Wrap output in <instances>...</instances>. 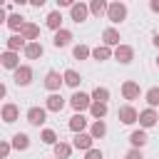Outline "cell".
I'll return each instance as SVG.
<instances>
[{
	"instance_id": "1",
	"label": "cell",
	"mask_w": 159,
	"mask_h": 159,
	"mask_svg": "<svg viewBox=\"0 0 159 159\" xmlns=\"http://www.w3.org/2000/svg\"><path fill=\"white\" fill-rule=\"evenodd\" d=\"M70 107L75 109V114H82L84 109H89L92 107V94H87V92H75L72 97H70Z\"/></svg>"
},
{
	"instance_id": "2",
	"label": "cell",
	"mask_w": 159,
	"mask_h": 159,
	"mask_svg": "<svg viewBox=\"0 0 159 159\" xmlns=\"http://www.w3.org/2000/svg\"><path fill=\"white\" fill-rule=\"evenodd\" d=\"M107 20L114 22V25L124 22V20H127V5H124V2H109V7H107Z\"/></svg>"
},
{
	"instance_id": "3",
	"label": "cell",
	"mask_w": 159,
	"mask_h": 159,
	"mask_svg": "<svg viewBox=\"0 0 159 159\" xmlns=\"http://www.w3.org/2000/svg\"><path fill=\"white\" fill-rule=\"evenodd\" d=\"M12 82H15L17 87H27V84L32 82V67H30V65H20V67L12 72Z\"/></svg>"
},
{
	"instance_id": "4",
	"label": "cell",
	"mask_w": 159,
	"mask_h": 159,
	"mask_svg": "<svg viewBox=\"0 0 159 159\" xmlns=\"http://www.w3.org/2000/svg\"><path fill=\"white\" fill-rule=\"evenodd\" d=\"M117 117H119L122 124H134V122H139V112H137L132 104H122V107L117 109Z\"/></svg>"
},
{
	"instance_id": "5",
	"label": "cell",
	"mask_w": 159,
	"mask_h": 159,
	"mask_svg": "<svg viewBox=\"0 0 159 159\" xmlns=\"http://www.w3.org/2000/svg\"><path fill=\"white\" fill-rule=\"evenodd\" d=\"M27 122H30L32 127L45 124V122H47V109H45V107H30V109H27Z\"/></svg>"
},
{
	"instance_id": "6",
	"label": "cell",
	"mask_w": 159,
	"mask_h": 159,
	"mask_svg": "<svg viewBox=\"0 0 159 159\" xmlns=\"http://www.w3.org/2000/svg\"><path fill=\"white\" fill-rule=\"evenodd\" d=\"M157 122H159V114H157V109L147 107V109H142V112H139V127H142V129H149V127H154Z\"/></svg>"
},
{
	"instance_id": "7",
	"label": "cell",
	"mask_w": 159,
	"mask_h": 159,
	"mask_svg": "<svg viewBox=\"0 0 159 159\" xmlns=\"http://www.w3.org/2000/svg\"><path fill=\"white\" fill-rule=\"evenodd\" d=\"M114 60H117L119 65H129V62L134 60V47H132V45H119V47L114 50Z\"/></svg>"
},
{
	"instance_id": "8",
	"label": "cell",
	"mask_w": 159,
	"mask_h": 159,
	"mask_svg": "<svg viewBox=\"0 0 159 159\" xmlns=\"http://www.w3.org/2000/svg\"><path fill=\"white\" fill-rule=\"evenodd\" d=\"M62 84H65V77H62L60 72H55V70H50V72L45 75V87H47V89H50L52 94H55V92H57V89H60Z\"/></svg>"
},
{
	"instance_id": "9",
	"label": "cell",
	"mask_w": 159,
	"mask_h": 159,
	"mask_svg": "<svg viewBox=\"0 0 159 159\" xmlns=\"http://www.w3.org/2000/svg\"><path fill=\"white\" fill-rule=\"evenodd\" d=\"M0 65H2L5 70H12V72H15V70L20 67V55H17V52H10V50H5V52L0 55Z\"/></svg>"
},
{
	"instance_id": "10",
	"label": "cell",
	"mask_w": 159,
	"mask_h": 159,
	"mask_svg": "<svg viewBox=\"0 0 159 159\" xmlns=\"http://www.w3.org/2000/svg\"><path fill=\"white\" fill-rule=\"evenodd\" d=\"M139 94H142L139 82H134V80L122 82V97H124V99H139Z\"/></svg>"
},
{
	"instance_id": "11",
	"label": "cell",
	"mask_w": 159,
	"mask_h": 159,
	"mask_svg": "<svg viewBox=\"0 0 159 159\" xmlns=\"http://www.w3.org/2000/svg\"><path fill=\"white\" fill-rule=\"evenodd\" d=\"M65 104H67V102H65V97H62L60 92H55V94H50V97L45 99V109H47V112H62Z\"/></svg>"
},
{
	"instance_id": "12",
	"label": "cell",
	"mask_w": 159,
	"mask_h": 159,
	"mask_svg": "<svg viewBox=\"0 0 159 159\" xmlns=\"http://www.w3.org/2000/svg\"><path fill=\"white\" fill-rule=\"evenodd\" d=\"M2 122L5 124H12V122H17V117H20V107L17 104H12V102H7V104H2Z\"/></svg>"
},
{
	"instance_id": "13",
	"label": "cell",
	"mask_w": 159,
	"mask_h": 159,
	"mask_svg": "<svg viewBox=\"0 0 159 159\" xmlns=\"http://www.w3.org/2000/svg\"><path fill=\"white\" fill-rule=\"evenodd\" d=\"M70 15H72L75 22H84L87 15H89V5H84V2H75V5L70 7Z\"/></svg>"
},
{
	"instance_id": "14",
	"label": "cell",
	"mask_w": 159,
	"mask_h": 159,
	"mask_svg": "<svg viewBox=\"0 0 159 159\" xmlns=\"http://www.w3.org/2000/svg\"><path fill=\"white\" fill-rule=\"evenodd\" d=\"M92 142H94V139H92V134H84V132H82V134H75L72 147H75V149H82V152H89V149H94V147H92Z\"/></svg>"
},
{
	"instance_id": "15",
	"label": "cell",
	"mask_w": 159,
	"mask_h": 159,
	"mask_svg": "<svg viewBox=\"0 0 159 159\" xmlns=\"http://www.w3.org/2000/svg\"><path fill=\"white\" fill-rule=\"evenodd\" d=\"M5 25H7L15 35H17V32H22V27L27 25V20H25L20 12H12V15H7V22H5Z\"/></svg>"
},
{
	"instance_id": "16",
	"label": "cell",
	"mask_w": 159,
	"mask_h": 159,
	"mask_svg": "<svg viewBox=\"0 0 159 159\" xmlns=\"http://www.w3.org/2000/svg\"><path fill=\"white\" fill-rule=\"evenodd\" d=\"M122 37H119V30H114V27H107L104 32H102V42L107 45V47H119L122 42H119Z\"/></svg>"
},
{
	"instance_id": "17",
	"label": "cell",
	"mask_w": 159,
	"mask_h": 159,
	"mask_svg": "<svg viewBox=\"0 0 159 159\" xmlns=\"http://www.w3.org/2000/svg\"><path fill=\"white\" fill-rule=\"evenodd\" d=\"M70 42H72V32H70V30H65V27H62V30H57V32H55V37H52V45H55L57 50H60V47H67Z\"/></svg>"
},
{
	"instance_id": "18",
	"label": "cell",
	"mask_w": 159,
	"mask_h": 159,
	"mask_svg": "<svg viewBox=\"0 0 159 159\" xmlns=\"http://www.w3.org/2000/svg\"><path fill=\"white\" fill-rule=\"evenodd\" d=\"M147 142H149V137H147L144 129H134V132L129 134V144H132V149H142Z\"/></svg>"
},
{
	"instance_id": "19",
	"label": "cell",
	"mask_w": 159,
	"mask_h": 159,
	"mask_svg": "<svg viewBox=\"0 0 159 159\" xmlns=\"http://www.w3.org/2000/svg\"><path fill=\"white\" fill-rule=\"evenodd\" d=\"M5 45H7V50H10V52H17L20 47H22V50L27 47V40H25V37L17 32V35H10V37L5 40Z\"/></svg>"
},
{
	"instance_id": "20",
	"label": "cell",
	"mask_w": 159,
	"mask_h": 159,
	"mask_svg": "<svg viewBox=\"0 0 159 159\" xmlns=\"http://www.w3.org/2000/svg\"><path fill=\"white\" fill-rule=\"evenodd\" d=\"M42 55H45V47L40 42H27V47H25V57L27 60H40Z\"/></svg>"
},
{
	"instance_id": "21",
	"label": "cell",
	"mask_w": 159,
	"mask_h": 159,
	"mask_svg": "<svg viewBox=\"0 0 159 159\" xmlns=\"http://www.w3.org/2000/svg\"><path fill=\"white\" fill-rule=\"evenodd\" d=\"M12 149H17V152H25L27 147H30V137L25 134V132H17V134H12Z\"/></svg>"
},
{
	"instance_id": "22",
	"label": "cell",
	"mask_w": 159,
	"mask_h": 159,
	"mask_svg": "<svg viewBox=\"0 0 159 159\" xmlns=\"http://www.w3.org/2000/svg\"><path fill=\"white\" fill-rule=\"evenodd\" d=\"M45 25H47L50 30H55V32H57V30H62V12H60V10H52V12L47 15Z\"/></svg>"
},
{
	"instance_id": "23",
	"label": "cell",
	"mask_w": 159,
	"mask_h": 159,
	"mask_svg": "<svg viewBox=\"0 0 159 159\" xmlns=\"http://www.w3.org/2000/svg\"><path fill=\"white\" fill-rule=\"evenodd\" d=\"M27 42H37V37H40V27L35 25V22H27L25 27H22V32H20Z\"/></svg>"
},
{
	"instance_id": "24",
	"label": "cell",
	"mask_w": 159,
	"mask_h": 159,
	"mask_svg": "<svg viewBox=\"0 0 159 159\" xmlns=\"http://www.w3.org/2000/svg\"><path fill=\"white\" fill-rule=\"evenodd\" d=\"M62 77H65V84H67V87H72V89H77V87H80V82H82V77H80V72H77V70H65V72H62Z\"/></svg>"
},
{
	"instance_id": "25",
	"label": "cell",
	"mask_w": 159,
	"mask_h": 159,
	"mask_svg": "<svg viewBox=\"0 0 159 159\" xmlns=\"http://www.w3.org/2000/svg\"><path fill=\"white\" fill-rule=\"evenodd\" d=\"M84 127H87V119H84L82 114H72V117H70V129H72L75 134H82Z\"/></svg>"
},
{
	"instance_id": "26",
	"label": "cell",
	"mask_w": 159,
	"mask_h": 159,
	"mask_svg": "<svg viewBox=\"0 0 159 159\" xmlns=\"http://www.w3.org/2000/svg\"><path fill=\"white\" fill-rule=\"evenodd\" d=\"M52 152H55V159H67V157L72 154V147H70L67 142H57V144L52 147Z\"/></svg>"
},
{
	"instance_id": "27",
	"label": "cell",
	"mask_w": 159,
	"mask_h": 159,
	"mask_svg": "<svg viewBox=\"0 0 159 159\" xmlns=\"http://www.w3.org/2000/svg\"><path fill=\"white\" fill-rule=\"evenodd\" d=\"M107 7H109V2H104V0H92V2H89V12H92L94 17L107 15Z\"/></svg>"
},
{
	"instance_id": "28",
	"label": "cell",
	"mask_w": 159,
	"mask_h": 159,
	"mask_svg": "<svg viewBox=\"0 0 159 159\" xmlns=\"http://www.w3.org/2000/svg\"><path fill=\"white\" fill-rule=\"evenodd\" d=\"M89 114L94 117V122H97V119H104V117H107V104H104V102H92Z\"/></svg>"
},
{
	"instance_id": "29",
	"label": "cell",
	"mask_w": 159,
	"mask_h": 159,
	"mask_svg": "<svg viewBox=\"0 0 159 159\" xmlns=\"http://www.w3.org/2000/svg\"><path fill=\"white\" fill-rule=\"evenodd\" d=\"M89 134H92V139H102V137L107 134V124H104V119H97V122L89 127Z\"/></svg>"
},
{
	"instance_id": "30",
	"label": "cell",
	"mask_w": 159,
	"mask_h": 159,
	"mask_svg": "<svg viewBox=\"0 0 159 159\" xmlns=\"http://www.w3.org/2000/svg\"><path fill=\"white\" fill-rule=\"evenodd\" d=\"M92 57H94V60H99V62H104V60H109V57H112V50H109L107 45H97V47L92 50Z\"/></svg>"
},
{
	"instance_id": "31",
	"label": "cell",
	"mask_w": 159,
	"mask_h": 159,
	"mask_svg": "<svg viewBox=\"0 0 159 159\" xmlns=\"http://www.w3.org/2000/svg\"><path fill=\"white\" fill-rule=\"evenodd\" d=\"M107 99H109V89L97 84V87L92 89V102H104V104H107Z\"/></svg>"
},
{
	"instance_id": "32",
	"label": "cell",
	"mask_w": 159,
	"mask_h": 159,
	"mask_svg": "<svg viewBox=\"0 0 159 159\" xmlns=\"http://www.w3.org/2000/svg\"><path fill=\"white\" fill-rule=\"evenodd\" d=\"M144 99H147V104L154 109V107H159V87H149L147 89V94H144Z\"/></svg>"
},
{
	"instance_id": "33",
	"label": "cell",
	"mask_w": 159,
	"mask_h": 159,
	"mask_svg": "<svg viewBox=\"0 0 159 159\" xmlns=\"http://www.w3.org/2000/svg\"><path fill=\"white\" fill-rule=\"evenodd\" d=\"M89 55H92V50L87 45H75V50H72V57L75 60H87Z\"/></svg>"
},
{
	"instance_id": "34",
	"label": "cell",
	"mask_w": 159,
	"mask_h": 159,
	"mask_svg": "<svg viewBox=\"0 0 159 159\" xmlns=\"http://www.w3.org/2000/svg\"><path fill=\"white\" fill-rule=\"evenodd\" d=\"M40 139H42V144H50V147H55V144H57V132H55V129H42Z\"/></svg>"
},
{
	"instance_id": "35",
	"label": "cell",
	"mask_w": 159,
	"mask_h": 159,
	"mask_svg": "<svg viewBox=\"0 0 159 159\" xmlns=\"http://www.w3.org/2000/svg\"><path fill=\"white\" fill-rule=\"evenodd\" d=\"M10 149H12V144H10V142H0V157H2V159H7Z\"/></svg>"
},
{
	"instance_id": "36",
	"label": "cell",
	"mask_w": 159,
	"mask_h": 159,
	"mask_svg": "<svg viewBox=\"0 0 159 159\" xmlns=\"http://www.w3.org/2000/svg\"><path fill=\"white\" fill-rule=\"evenodd\" d=\"M124 159H144V154H142V149H129L124 154Z\"/></svg>"
},
{
	"instance_id": "37",
	"label": "cell",
	"mask_w": 159,
	"mask_h": 159,
	"mask_svg": "<svg viewBox=\"0 0 159 159\" xmlns=\"http://www.w3.org/2000/svg\"><path fill=\"white\" fill-rule=\"evenodd\" d=\"M84 159H104V154H102L99 149H89V152L84 154Z\"/></svg>"
},
{
	"instance_id": "38",
	"label": "cell",
	"mask_w": 159,
	"mask_h": 159,
	"mask_svg": "<svg viewBox=\"0 0 159 159\" xmlns=\"http://www.w3.org/2000/svg\"><path fill=\"white\" fill-rule=\"evenodd\" d=\"M75 2L72 0H57V7H72Z\"/></svg>"
},
{
	"instance_id": "39",
	"label": "cell",
	"mask_w": 159,
	"mask_h": 159,
	"mask_svg": "<svg viewBox=\"0 0 159 159\" xmlns=\"http://www.w3.org/2000/svg\"><path fill=\"white\" fill-rule=\"evenodd\" d=\"M149 7H152V12H159V0H152Z\"/></svg>"
},
{
	"instance_id": "40",
	"label": "cell",
	"mask_w": 159,
	"mask_h": 159,
	"mask_svg": "<svg viewBox=\"0 0 159 159\" xmlns=\"http://www.w3.org/2000/svg\"><path fill=\"white\" fill-rule=\"evenodd\" d=\"M30 5H32V7H42V5H45V0H30Z\"/></svg>"
},
{
	"instance_id": "41",
	"label": "cell",
	"mask_w": 159,
	"mask_h": 159,
	"mask_svg": "<svg viewBox=\"0 0 159 159\" xmlns=\"http://www.w3.org/2000/svg\"><path fill=\"white\" fill-rule=\"evenodd\" d=\"M152 42H154V45H157V47H159V32H157V35H154V40H152Z\"/></svg>"
},
{
	"instance_id": "42",
	"label": "cell",
	"mask_w": 159,
	"mask_h": 159,
	"mask_svg": "<svg viewBox=\"0 0 159 159\" xmlns=\"http://www.w3.org/2000/svg\"><path fill=\"white\" fill-rule=\"evenodd\" d=\"M157 67H159V57H157Z\"/></svg>"
}]
</instances>
